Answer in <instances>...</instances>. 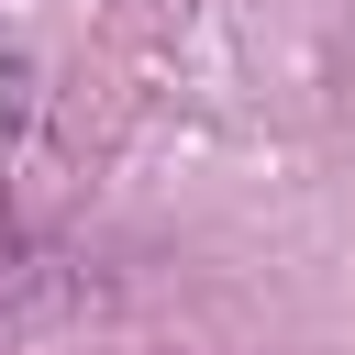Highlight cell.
Here are the masks:
<instances>
[{"mask_svg": "<svg viewBox=\"0 0 355 355\" xmlns=\"http://www.w3.org/2000/svg\"><path fill=\"white\" fill-rule=\"evenodd\" d=\"M22 133H33V67H22V55H0V166L22 155Z\"/></svg>", "mask_w": 355, "mask_h": 355, "instance_id": "1", "label": "cell"}]
</instances>
